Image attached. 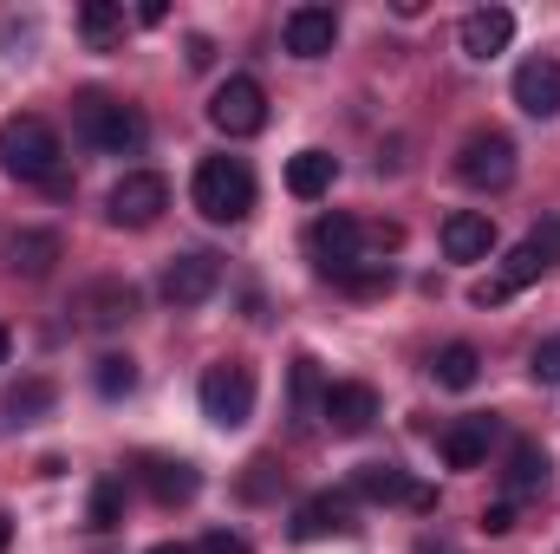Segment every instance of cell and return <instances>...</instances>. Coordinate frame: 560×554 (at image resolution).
I'll list each match as a JSON object with an SVG mask.
<instances>
[{
    "instance_id": "obj_1",
    "label": "cell",
    "mask_w": 560,
    "mask_h": 554,
    "mask_svg": "<svg viewBox=\"0 0 560 554\" xmlns=\"http://www.w3.org/2000/svg\"><path fill=\"white\" fill-rule=\"evenodd\" d=\"M0 170H7L13 183H39V189H52V196L72 189V176H66V143H59V131H52L46 118H33V112H20V118L0 125Z\"/></svg>"
},
{
    "instance_id": "obj_2",
    "label": "cell",
    "mask_w": 560,
    "mask_h": 554,
    "mask_svg": "<svg viewBox=\"0 0 560 554\" xmlns=\"http://www.w3.org/2000/svg\"><path fill=\"white\" fill-rule=\"evenodd\" d=\"M189 203L202 209V222L215 229H235L255 216V170L248 157H202L196 176H189Z\"/></svg>"
},
{
    "instance_id": "obj_3",
    "label": "cell",
    "mask_w": 560,
    "mask_h": 554,
    "mask_svg": "<svg viewBox=\"0 0 560 554\" xmlns=\"http://www.w3.org/2000/svg\"><path fill=\"white\" fill-rule=\"evenodd\" d=\"M72 131H79V143H92L105 157H138L143 143H150L143 112L125 105V99H112V92H79L72 99Z\"/></svg>"
},
{
    "instance_id": "obj_4",
    "label": "cell",
    "mask_w": 560,
    "mask_h": 554,
    "mask_svg": "<svg viewBox=\"0 0 560 554\" xmlns=\"http://www.w3.org/2000/svg\"><path fill=\"white\" fill-rule=\"evenodd\" d=\"M255 366L248 359H215L209 372H202V385H196V399H202V417L215 424V430H242L248 417H255Z\"/></svg>"
},
{
    "instance_id": "obj_5",
    "label": "cell",
    "mask_w": 560,
    "mask_h": 554,
    "mask_svg": "<svg viewBox=\"0 0 560 554\" xmlns=\"http://www.w3.org/2000/svg\"><path fill=\"white\" fill-rule=\"evenodd\" d=\"M209 125H215L222 138H255V131L268 125V92H261V79H248V72L222 79L215 99H209Z\"/></svg>"
},
{
    "instance_id": "obj_6",
    "label": "cell",
    "mask_w": 560,
    "mask_h": 554,
    "mask_svg": "<svg viewBox=\"0 0 560 554\" xmlns=\"http://www.w3.org/2000/svg\"><path fill=\"white\" fill-rule=\"evenodd\" d=\"M456 183H469V189H509L515 183V138H502V131L463 138V150H456Z\"/></svg>"
},
{
    "instance_id": "obj_7",
    "label": "cell",
    "mask_w": 560,
    "mask_h": 554,
    "mask_svg": "<svg viewBox=\"0 0 560 554\" xmlns=\"http://www.w3.org/2000/svg\"><path fill=\"white\" fill-rule=\"evenodd\" d=\"M163 209H170V183H163L156 170H125V176L112 183V196H105V216H112L118 229H150Z\"/></svg>"
},
{
    "instance_id": "obj_8",
    "label": "cell",
    "mask_w": 560,
    "mask_h": 554,
    "mask_svg": "<svg viewBox=\"0 0 560 554\" xmlns=\"http://www.w3.org/2000/svg\"><path fill=\"white\" fill-rule=\"evenodd\" d=\"M215 287H222V262H215L209 249H189V255H176V262L163 268V300H170L176 313L202 307V300H209Z\"/></svg>"
},
{
    "instance_id": "obj_9",
    "label": "cell",
    "mask_w": 560,
    "mask_h": 554,
    "mask_svg": "<svg viewBox=\"0 0 560 554\" xmlns=\"http://www.w3.org/2000/svg\"><path fill=\"white\" fill-rule=\"evenodd\" d=\"M359 529V509L346 489H319L293 509V542H332V535H352Z\"/></svg>"
},
{
    "instance_id": "obj_10",
    "label": "cell",
    "mask_w": 560,
    "mask_h": 554,
    "mask_svg": "<svg viewBox=\"0 0 560 554\" xmlns=\"http://www.w3.org/2000/svg\"><path fill=\"white\" fill-rule=\"evenodd\" d=\"M319 424H326L332 437H365V430L378 424V392L359 385V379L326 385V399H319Z\"/></svg>"
},
{
    "instance_id": "obj_11",
    "label": "cell",
    "mask_w": 560,
    "mask_h": 554,
    "mask_svg": "<svg viewBox=\"0 0 560 554\" xmlns=\"http://www.w3.org/2000/svg\"><path fill=\"white\" fill-rule=\"evenodd\" d=\"M306 249H313V262H319V275H332V268H346V262H365V222H352V216H319L313 229H306Z\"/></svg>"
},
{
    "instance_id": "obj_12",
    "label": "cell",
    "mask_w": 560,
    "mask_h": 554,
    "mask_svg": "<svg viewBox=\"0 0 560 554\" xmlns=\"http://www.w3.org/2000/svg\"><path fill=\"white\" fill-rule=\"evenodd\" d=\"M138 483H143V496H150V503L176 509V503H196L202 470H196L189 457H138Z\"/></svg>"
},
{
    "instance_id": "obj_13",
    "label": "cell",
    "mask_w": 560,
    "mask_h": 554,
    "mask_svg": "<svg viewBox=\"0 0 560 554\" xmlns=\"http://www.w3.org/2000/svg\"><path fill=\"white\" fill-rule=\"evenodd\" d=\"M280 39H287V53L293 59H326L332 53V39H339V13L332 7H293L287 20H280Z\"/></svg>"
},
{
    "instance_id": "obj_14",
    "label": "cell",
    "mask_w": 560,
    "mask_h": 554,
    "mask_svg": "<svg viewBox=\"0 0 560 554\" xmlns=\"http://www.w3.org/2000/svg\"><path fill=\"white\" fill-rule=\"evenodd\" d=\"M495 216L489 209H456V216H443V255L450 262H489L495 255Z\"/></svg>"
},
{
    "instance_id": "obj_15",
    "label": "cell",
    "mask_w": 560,
    "mask_h": 554,
    "mask_svg": "<svg viewBox=\"0 0 560 554\" xmlns=\"http://www.w3.org/2000/svg\"><path fill=\"white\" fill-rule=\"evenodd\" d=\"M515 105L528 118H560V59H522L515 66Z\"/></svg>"
},
{
    "instance_id": "obj_16",
    "label": "cell",
    "mask_w": 560,
    "mask_h": 554,
    "mask_svg": "<svg viewBox=\"0 0 560 554\" xmlns=\"http://www.w3.org/2000/svg\"><path fill=\"white\" fill-rule=\"evenodd\" d=\"M509 39H515V13H509V7H476V13H463V26H456V46H463L469 59H495V53H509Z\"/></svg>"
},
{
    "instance_id": "obj_17",
    "label": "cell",
    "mask_w": 560,
    "mask_h": 554,
    "mask_svg": "<svg viewBox=\"0 0 560 554\" xmlns=\"http://www.w3.org/2000/svg\"><path fill=\"white\" fill-rule=\"evenodd\" d=\"M489 443H495V417H456L443 437H436V457L450 470H482L489 463Z\"/></svg>"
},
{
    "instance_id": "obj_18",
    "label": "cell",
    "mask_w": 560,
    "mask_h": 554,
    "mask_svg": "<svg viewBox=\"0 0 560 554\" xmlns=\"http://www.w3.org/2000/svg\"><path fill=\"white\" fill-rule=\"evenodd\" d=\"M79 313H85V326H131L138 320V287L131 280H92L85 293H79Z\"/></svg>"
},
{
    "instance_id": "obj_19",
    "label": "cell",
    "mask_w": 560,
    "mask_h": 554,
    "mask_svg": "<svg viewBox=\"0 0 560 554\" xmlns=\"http://www.w3.org/2000/svg\"><path fill=\"white\" fill-rule=\"evenodd\" d=\"M411 470L405 463H359L352 470V483H346V496L352 503H411Z\"/></svg>"
},
{
    "instance_id": "obj_20",
    "label": "cell",
    "mask_w": 560,
    "mask_h": 554,
    "mask_svg": "<svg viewBox=\"0 0 560 554\" xmlns=\"http://www.w3.org/2000/svg\"><path fill=\"white\" fill-rule=\"evenodd\" d=\"M332 183H339V157H332V150H293V157H287V189H293L300 203H319Z\"/></svg>"
},
{
    "instance_id": "obj_21",
    "label": "cell",
    "mask_w": 560,
    "mask_h": 554,
    "mask_svg": "<svg viewBox=\"0 0 560 554\" xmlns=\"http://www.w3.org/2000/svg\"><path fill=\"white\" fill-rule=\"evenodd\" d=\"M59 255H66V249H59V235H52V229H20V235L7 242V268H13V275H26V280H46Z\"/></svg>"
},
{
    "instance_id": "obj_22",
    "label": "cell",
    "mask_w": 560,
    "mask_h": 554,
    "mask_svg": "<svg viewBox=\"0 0 560 554\" xmlns=\"http://www.w3.org/2000/svg\"><path fill=\"white\" fill-rule=\"evenodd\" d=\"M125 26H131V13H125L118 0H85V7H79V39H85L92 53H118V46H125Z\"/></svg>"
},
{
    "instance_id": "obj_23",
    "label": "cell",
    "mask_w": 560,
    "mask_h": 554,
    "mask_svg": "<svg viewBox=\"0 0 560 554\" xmlns=\"http://www.w3.org/2000/svg\"><path fill=\"white\" fill-rule=\"evenodd\" d=\"M430 372H436V385H443V392H469V385L482 379V353H476L469 339H450V346L430 359Z\"/></svg>"
},
{
    "instance_id": "obj_24",
    "label": "cell",
    "mask_w": 560,
    "mask_h": 554,
    "mask_svg": "<svg viewBox=\"0 0 560 554\" xmlns=\"http://www.w3.org/2000/svg\"><path fill=\"white\" fill-rule=\"evenodd\" d=\"M548 470H555V463H548L541 443H515V450H509V470H502V476H509V496H541V489H548Z\"/></svg>"
},
{
    "instance_id": "obj_25",
    "label": "cell",
    "mask_w": 560,
    "mask_h": 554,
    "mask_svg": "<svg viewBox=\"0 0 560 554\" xmlns=\"http://www.w3.org/2000/svg\"><path fill=\"white\" fill-rule=\"evenodd\" d=\"M319 399H326V385H319V359H293V430L306 437L313 424H319Z\"/></svg>"
},
{
    "instance_id": "obj_26",
    "label": "cell",
    "mask_w": 560,
    "mask_h": 554,
    "mask_svg": "<svg viewBox=\"0 0 560 554\" xmlns=\"http://www.w3.org/2000/svg\"><path fill=\"white\" fill-rule=\"evenodd\" d=\"M92 385H98V399H131L138 392V359L131 353H98L92 359Z\"/></svg>"
},
{
    "instance_id": "obj_27",
    "label": "cell",
    "mask_w": 560,
    "mask_h": 554,
    "mask_svg": "<svg viewBox=\"0 0 560 554\" xmlns=\"http://www.w3.org/2000/svg\"><path fill=\"white\" fill-rule=\"evenodd\" d=\"M52 405H59V385H52V379H20V385L7 392V417H13V424H39Z\"/></svg>"
},
{
    "instance_id": "obj_28",
    "label": "cell",
    "mask_w": 560,
    "mask_h": 554,
    "mask_svg": "<svg viewBox=\"0 0 560 554\" xmlns=\"http://www.w3.org/2000/svg\"><path fill=\"white\" fill-rule=\"evenodd\" d=\"M85 522H92L98 535L125 522V476H98V483H92V503H85Z\"/></svg>"
},
{
    "instance_id": "obj_29",
    "label": "cell",
    "mask_w": 560,
    "mask_h": 554,
    "mask_svg": "<svg viewBox=\"0 0 560 554\" xmlns=\"http://www.w3.org/2000/svg\"><path fill=\"white\" fill-rule=\"evenodd\" d=\"M332 287H346V293H385V287H392V262H346V268H332Z\"/></svg>"
},
{
    "instance_id": "obj_30",
    "label": "cell",
    "mask_w": 560,
    "mask_h": 554,
    "mask_svg": "<svg viewBox=\"0 0 560 554\" xmlns=\"http://www.w3.org/2000/svg\"><path fill=\"white\" fill-rule=\"evenodd\" d=\"M280 483H287V470H280L275 457H255V463H248V476H242V496H248V503H268Z\"/></svg>"
},
{
    "instance_id": "obj_31",
    "label": "cell",
    "mask_w": 560,
    "mask_h": 554,
    "mask_svg": "<svg viewBox=\"0 0 560 554\" xmlns=\"http://www.w3.org/2000/svg\"><path fill=\"white\" fill-rule=\"evenodd\" d=\"M528 372H535V385H560V333H548V339L528 353Z\"/></svg>"
},
{
    "instance_id": "obj_32",
    "label": "cell",
    "mask_w": 560,
    "mask_h": 554,
    "mask_svg": "<svg viewBox=\"0 0 560 554\" xmlns=\"http://www.w3.org/2000/svg\"><path fill=\"white\" fill-rule=\"evenodd\" d=\"M196 554H255V549H248V535H235V529H209V535L196 542Z\"/></svg>"
},
{
    "instance_id": "obj_33",
    "label": "cell",
    "mask_w": 560,
    "mask_h": 554,
    "mask_svg": "<svg viewBox=\"0 0 560 554\" xmlns=\"http://www.w3.org/2000/svg\"><path fill=\"white\" fill-rule=\"evenodd\" d=\"M541 255H548V268H560V216H548V222H535V235H528Z\"/></svg>"
},
{
    "instance_id": "obj_34",
    "label": "cell",
    "mask_w": 560,
    "mask_h": 554,
    "mask_svg": "<svg viewBox=\"0 0 560 554\" xmlns=\"http://www.w3.org/2000/svg\"><path fill=\"white\" fill-rule=\"evenodd\" d=\"M515 529V503H489L482 509V535H509Z\"/></svg>"
},
{
    "instance_id": "obj_35",
    "label": "cell",
    "mask_w": 560,
    "mask_h": 554,
    "mask_svg": "<svg viewBox=\"0 0 560 554\" xmlns=\"http://www.w3.org/2000/svg\"><path fill=\"white\" fill-rule=\"evenodd\" d=\"M209 59H215V39H209V33H196V39H189V66H196V72H202V66H209Z\"/></svg>"
},
{
    "instance_id": "obj_36",
    "label": "cell",
    "mask_w": 560,
    "mask_h": 554,
    "mask_svg": "<svg viewBox=\"0 0 560 554\" xmlns=\"http://www.w3.org/2000/svg\"><path fill=\"white\" fill-rule=\"evenodd\" d=\"M163 20H170V7H163V0H143V7H138V26H163Z\"/></svg>"
},
{
    "instance_id": "obj_37",
    "label": "cell",
    "mask_w": 560,
    "mask_h": 554,
    "mask_svg": "<svg viewBox=\"0 0 560 554\" xmlns=\"http://www.w3.org/2000/svg\"><path fill=\"white\" fill-rule=\"evenodd\" d=\"M411 509H418V516H430V509H436V489H430V483H418V489H411Z\"/></svg>"
},
{
    "instance_id": "obj_38",
    "label": "cell",
    "mask_w": 560,
    "mask_h": 554,
    "mask_svg": "<svg viewBox=\"0 0 560 554\" xmlns=\"http://www.w3.org/2000/svg\"><path fill=\"white\" fill-rule=\"evenodd\" d=\"M13 549V522H7V516H0V554Z\"/></svg>"
},
{
    "instance_id": "obj_39",
    "label": "cell",
    "mask_w": 560,
    "mask_h": 554,
    "mask_svg": "<svg viewBox=\"0 0 560 554\" xmlns=\"http://www.w3.org/2000/svg\"><path fill=\"white\" fill-rule=\"evenodd\" d=\"M150 554H196V549H176V542H156Z\"/></svg>"
},
{
    "instance_id": "obj_40",
    "label": "cell",
    "mask_w": 560,
    "mask_h": 554,
    "mask_svg": "<svg viewBox=\"0 0 560 554\" xmlns=\"http://www.w3.org/2000/svg\"><path fill=\"white\" fill-rule=\"evenodd\" d=\"M418 554H450V549H443V542H418Z\"/></svg>"
},
{
    "instance_id": "obj_41",
    "label": "cell",
    "mask_w": 560,
    "mask_h": 554,
    "mask_svg": "<svg viewBox=\"0 0 560 554\" xmlns=\"http://www.w3.org/2000/svg\"><path fill=\"white\" fill-rule=\"evenodd\" d=\"M7 346H13V339H7V326H0V366H7Z\"/></svg>"
}]
</instances>
